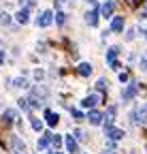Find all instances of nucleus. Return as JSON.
Returning a JSON list of instances; mask_svg holds the SVG:
<instances>
[{
	"mask_svg": "<svg viewBox=\"0 0 147 154\" xmlns=\"http://www.w3.org/2000/svg\"><path fill=\"white\" fill-rule=\"evenodd\" d=\"M83 22H85V26H90V28H98V22H100V7L94 5L90 11H85V13H83Z\"/></svg>",
	"mask_w": 147,
	"mask_h": 154,
	"instance_id": "1",
	"label": "nucleus"
},
{
	"mask_svg": "<svg viewBox=\"0 0 147 154\" xmlns=\"http://www.w3.org/2000/svg\"><path fill=\"white\" fill-rule=\"evenodd\" d=\"M34 24L39 26V28H49V26L53 24V11H51V9H43L39 15H36Z\"/></svg>",
	"mask_w": 147,
	"mask_h": 154,
	"instance_id": "2",
	"label": "nucleus"
},
{
	"mask_svg": "<svg viewBox=\"0 0 147 154\" xmlns=\"http://www.w3.org/2000/svg\"><path fill=\"white\" fill-rule=\"evenodd\" d=\"M115 7H117V0H104V2L100 5V17L111 19L113 13H115Z\"/></svg>",
	"mask_w": 147,
	"mask_h": 154,
	"instance_id": "3",
	"label": "nucleus"
},
{
	"mask_svg": "<svg viewBox=\"0 0 147 154\" xmlns=\"http://www.w3.org/2000/svg\"><path fill=\"white\" fill-rule=\"evenodd\" d=\"M30 17H32V9H28V7H22L19 11H17L15 15H13V19L19 26H26V24H30Z\"/></svg>",
	"mask_w": 147,
	"mask_h": 154,
	"instance_id": "4",
	"label": "nucleus"
},
{
	"mask_svg": "<svg viewBox=\"0 0 147 154\" xmlns=\"http://www.w3.org/2000/svg\"><path fill=\"white\" fill-rule=\"evenodd\" d=\"M124 28H126V17L124 15H113L111 17V24H109V30L119 34V32H124Z\"/></svg>",
	"mask_w": 147,
	"mask_h": 154,
	"instance_id": "5",
	"label": "nucleus"
},
{
	"mask_svg": "<svg viewBox=\"0 0 147 154\" xmlns=\"http://www.w3.org/2000/svg\"><path fill=\"white\" fill-rule=\"evenodd\" d=\"M98 103H102V94L100 92H94V94L85 96V99H81V107H85V109H94Z\"/></svg>",
	"mask_w": 147,
	"mask_h": 154,
	"instance_id": "6",
	"label": "nucleus"
},
{
	"mask_svg": "<svg viewBox=\"0 0 147 154\" xmlns=\"http://www.w3.org/2000/svg\"><path fill=\"white\" fill-rule=\"evenodd\" d=\"M30 96H34V99H39V101H47V96H49V88L39 84V86H32L30 88Z\"/></svg>",
	"mask_w": 147,
	"mask_h": 154,
	"instance_id": "7",
	"label": "nucleus"
},
{
	"mask_svg": "<svg viewBox=\"0 0 147 154\" xmlns=\"http://www.w3.org/2000/svg\"><path fill=\"white\" fill-rule=\"evenodd\" d=\"M85 118L90 120V124H92V126H100V124L104 122V113H102V111H98V109H90Z\"/></svg>",
	"mask_w": 147,
	"mask_h": 154,
	"instance_id": "8",
	"label": "nucleus"
},
{
	"mask_svg": "<svg viewBox=\"0 0 147 154\" xmlns=\"http://www.w3.org/2000/svg\"><path fill=\"white\" fill-rule=\"evenodd\" d=\"M137 94H139V88H137V82L132 79L130 84H128V86L124 88V92H122V99H124V101H132Z\"/></svg>",
	"mask_w": 147,
	"mask_h": 154,
	"instance_id": "9",
	"label": "nucleus"
},
{
	"mask_svg": "<svg viewBox=\"0 0 147 154\" xmlns=\"http://www.w3.org/2000/svg\"><path fill=\"white\" fill-rule=\"evenodd\" d=\"M119 51H122V47L119 45H111V47H109L107 49V64H111V62H115L117 60V58H119Z\"/></svg>",
	"mask_w": 147,
	"mask_h": 154,
	"instance_id": "10",
	"label": "nucleus"
},
{
	"mask_svg": "<svg viewBox=\"0 0 147 154\" xmlns=\"http://www.w3.org/2000/svg\"><path fill=\"white\" fill-rule=\"evenodd\" d=\"M64 146H66L68 154H77V150H79V146H77V139L72 137V135H66V137H64Z\"/></svg>",
	"mask_w": 147,
	"mask_h": 154,
	"instance_id": "11",
	"label": "nucleus"
},
{
	"mask_svg": "<svg viewBox=\"0 0 147 154\" xmlns=\"http://www.w3.org/2000/svg\"><path fill=\"white\" fill-rule=\"evenodd\" d=\"M51 137H53V133H43V137L39 139V141H36V148H39V150H47L49 146H51Z\"/></svg>",
	"mask_w": 147,
	"mask_h": 154,
	"instance_id": "12",
	"label": "nucleus"
},
{
	"mask_svg": "<svg viewBox=\"0 0 147 154\" xmlns=\"http://www.w3.org/2000/svg\"><path fill=\"white\" fill-rule=\"evenodd\" d=\"M92 71H94V69H92V64H90V62H85V60L77 64V75H79V77H90V75H92Z\"/></svg>",
	"mask_w": 147,
	"mask_h": 154,
	"instance_id": "13",
	"label": "nucleus"
},
{
	"mask_svg": "<svg viewBox=\"0 0 147 154\" xmlns=\"http://www.w3.org/2000/svg\"><path fill=\"white\" fill-rule=\"evenodd\" d=\"M11 148H13V154H26V143L19 137H13L11 139Z\"/></svg>",
	"mask_w": 147,
	"mask_h": 154,
	"instance_id": "14",
	"label": "nucleus"
},
{
	"mask_svg": "<svg viewBox=\"0 0 147 154\" xmlns=\"http://www.w3.org/2000/svg\"><path fill=\"white\" fill-rule=\"evenodd\" d=\"M45 120H47V126H56L58 122H60V116L56 113V111H51V109H45Z\"/></svg>",
	"mask_w": 147,
	"mask_h": 154,
	"instance_id": "15",
	"label": "nucleus"
},
{
	"mask_svg": "<svg viewBox=\"0 0 147 154\" xmlns=\"http://www.w3.org/2000/svg\"><path fill=\"white\" fill-rule=\"evenodd\" d=\"M0 26L11 28V26H13V15L7 13V11H0Z\"/></svg>",
	"mask_w": 147,
	"mask_h": 154,
	"instance_id": "16",
	"label": "nucleus"
},
{
	"mask_svg": "<svg viewBox=\"0 0 147 154\" xmlns=\"http://www.w3.org/2000/svg\"><path fill=\"white\" fill-rule=\"evenodd\" d=\"M13 88H22V90H28L30 88V82L26 79V77H15V79H11Z\"/></svg>",
	"mask_w": 147,
	"mask_h": 154,
	"instance_id": "17",
	"label": "nucleus"
},
{
	"mask_svg": "<svg viewBox=\"0 0 147 154\" xmlns=\"http://www.w3.org/2000/svg\"><path fill=\"white\" fill-rule=\"evenodd\" d=\"M66 17H68V15H66V13H64V11L60 9L58 13H53V24H56V26H60V28H62V26L66 24Z\"/></svg>",
	"mask_w": 147,
	"mask_h": 154,
	"instance_id": "18",
	"label": "nucleus"
},
{
	"mask_svg": "<svg viewBox=\"0 0 147 154\" xmlns=\"http://www.w3.org/2000/svg\"><path fill=\"white\" fill-rule=\"evenodd\" d=\"M124 135H126V133H124L122 128H115V126H113V128H111V133H109L107 137L111 139V141H119V139H124Z\"/></svg>",
	"mask_w": 147,
	"mask_h": 154,
	"instance_id": "19",
	"label": "nucleus"
},
{
	"mask_svg": "<svg viewBox=\"0 0 147 154\" xmlns=\"http://www.w3.org/2000/svg\"><path fill=\"white\" fill-rule=\"evenodd\" d=\"M2 120H4L7 124H13V122L17 120V111H15V109H7V111L2 113Z\"/></svg>",
	"mask_w": 147,
	"mask_h": 154,
	"instance_id": "20",
	"label": "nucleus"
},
{
	"mask_svg": "<svg viewBox=\"0 0 147 154\" xmlns=\"http://www.w3.org/2000/svg\"><path fill=\"white\" fill-rule=\"evenodd\" d=\"M96 92H100V94H104L107 92V88H109V82L104 79V77H98V79H96Z\"/></svg>",
	"mask_w": 147,
	"mask_h": 154,
	"instance_id": "21",
	"label": "nucleus"
},
{
	"mask_svg": "<svg viewBox=\"0 0 147 154\" xmlns=\"http://www.w3.org/2000/svg\"><path fill=\"white\" fill-rule=\"evenodd\" d=\"M128 122H130L132 126L139 124V107H132L130 111H128Z\"/></svg>",
	"mask_w": 147,
	"mask_h": 154,
	"instance_id": "22",
	"label": "nucleus"
},
{
	"mask_svg": "<svg viewBox=\"0 0 147 154\" xmlns=\"http://www.w3.org/2000/svg\"><path fill=\"white\" fill-rule=\"evenodd\" d=\"M30 128H32V131H43V120L30 116Z\"/></svg>",
	"mask_w": 147,
	"mask_h": 154,
	"instance_id": "23",
	"label": "nucleus"
},
{
	"mask_svg": "<svg viewBox=\"0 0 147 154\" xmlns=\"http://www.w3.org/2000/svg\"><path fill=\"white\" fill-rule=\"evenodd\" d=\"M115 116H117V107L111 105V107L107 109V113H104V120H107V122H113V120H115Z\"/></svg>",
	"mask_w": 147,
	"mask_h": 154,
	"instance_id": "24",
	"label": "nucleus"
},
{
	"mask_svg": "<svg viewBox=\"0 0 147 154\" xmlns=\"http://www.w3.org/2000/svg\"><path fill=\"white\" fill-rule=\"evenodd\" d=\"M32 75H34V79H36V82H43L45 77H47V73H45L41 66H39V69H34V71H32Z\"/></svg>",
	"mask_w": 147,
	"mask_h": 154,
	"instance_id": "25",
	"label": "nucleus"
},
{
	"mask_svg": "<svg viewBox=\"0 0 147 154\" xmlns=\"http://www.w3.org/2000/svg\"><path fill=\"white\" fill-rule=\"evenodd\" d=\"M137 32H139V28H137V26L128 28V30H126V41H134V38H137Z\"/></svg>",
	"mask_w": 147,
	"mask_h": 154,
	"instance_id": "26",
	"label": "nucleus"
},
{
	"mask_svg": "<svg viewBox=\"0 0 147 154\" xmlns=\"http://www.w3.org/2000/svg\"><path fill=\"white\" fill-rule=\"evenodd\" d=\"M70 113H72V118H75V120H85V113L79 111V109H70Z\"/></svg>",
	"mask_w": 147,
	"mask_h": 154,
	"instance_id": "27",
	"label": "nucleus"
},
{
	"mask_svg": "<svg viewBox=\"0 0 147 154\" xmlns=\"http://www.w3.org/2000/svg\"><path fill=\"white\" fill-rule=\"evenodd\" d=\"M72 137H75V139H79V141H83V139H87V135L81 131V128H77L75 131V135H72Z\"/></svg>",
	"mask_w": 147,
	"mask_h": 154,
	"instance_id": "28",
	"label": "nucleus"
},
{
	"mask_svg": "<svg viewBox=\"0 0 147 154\" xmlns=\"http://www.w3.org/2000/svg\"><path fill=\"white\" fill-rule=\"evenodd\" d=\"M60 143H62V137H60V135H53V137H51V146H53V148H58Z\"/></svg>",
	"mask_w": 147,
	"mask_h": 154,
	"instance_id": "29",
	"label": "nucleus"
},
{
	"mask_svg": "<svg viewBox=\"0 0 147 154\" xmlns=\"http://www.w3.org/2000/svg\"><path fill=\"white\" fill-rule=\"evenodd\" d=\"M109 69H111V71H119V69H122V64H119V60H115V62H111V64H109Z\"/></svg>",
	"mask_w": 147,
	"mask_h": 154,
	"instance_id": "30",
	"label": "nucleus"
},
{
	"mask_svg": "<svg viewBox=\"0 0 147 154\" xmlns=\"http://www.w3.org/2000/svg\"><path fill=\"white\" fill-rule=\"evenodd\" d=\"M128 79H130V73H119V82L122 84H126Z\"/></svg>",
	"mask_w": 147,
	"mask_h": 154,
	"instance_id": "31",
	"label": "nucleus"
},
{
	"mask_svg": "<svg viewBox=\"0 0 147 154\" xmlns=\"http://www.w3.org/2000/svg\"><path fill=\"white\" fill-rule=\"evenodd\" d=\"M107 148H109V150H115V148H117V141H111V139H109V143H107Z\"/></svg>",
	"mask_w": 147,
	"mask_h": 154,
	"instance_id": "32",
	"label": "nucleus"
},
{
	"mask_svg": "<svg viewBox=\"0 0 147 154\" xmlns=\"http://www.w3.org/2000/svg\"><path fill=\"white\" fill-rule=\"evenodd\" d=\"M124 2H126L128 7H137V5H139V0H124Z\"/></svg>",
	"mask_w": 147,
	"mask_h": 154,
	"instance_id": "33",
	"label": "nucleus"
},
{
	"mask_svg": "<svg viewBox=\"0 0 147 154\" xmlns=\"http://www.w3.org/2000/svg\"><path fill=\"white\" fill-rule=\"evenodd\" d=\"M4 60H7V56H4V51L0 49V64H4Z\"/></svg>",
	"mask_w": 147,
	"mask_h": 154,
	"instance_id": "34",
	"label": "nucleus"
},
{
	"mask_svg": "<svg viewBox=\"0 0 147 154\" xmlns=\"http://www.w3.org/2000/svg\"><path fill=\"white\" fill-rule=\"evenodd\" d=\"M141 69L147 71V58H143V60H141Z\"/></svg>",
	"mask_w": 147,
	"mask_h": 154,
	"instance_id": "35",
	"label": "nucleus"
},
{
	"mask_svg": "<svg viewBox=\"0 0 147 154\" xmlns=\"http://www.w3.org/2000/svg\"><path fill=\"white\" fill-rule=\"evenodd\" d=\"M83 2H90V5H98V0H83Z\"/></svg>",
	"mask_w": 147,
	"mask_h": 154,
	"instance_id": "36",
	"label": "nucleus"
},
{
	"mask_svg": "<svg viewBox=\"0 0 147 154\" xmlns=\"http://www.w3.org/2000/svg\"><path fill=\"white\" fill-rule=\"evenodd\" d=\"M145 41H147V30H145Z\"/></svg>",
	"mask_w": 147,
	"mask_h": 154,
	"instance_id": "37",
	"label": "nucleus"
},
{
	"mask_svg": "<svg viewBox=\"0 0 147 154\" xmlns=\"http://www.w3.org/2000/svg\"><path fill=\"white\" fill-rule=\"evenodd\" d=\"M53 154H62V152H53Z\"/></svg>",
	"mask_w": 147,
	"mask_h": 154,
	"instance_id": "38",
	"label": "nucleus"
},
{
	"mask_svg": "<svg viewBox=\"0 0 147 154\" xmlns=\"http://www.w3.org/2000/svg\"><path fill=\"white\" fill-rule=\"evenodd\" d=\"M145 58H147V49H145Z\"/></svg>",
	"mask_w": 147,
	"mask_h": 154,
	"instance_id": "39",
	"label": "nucleus"
},
{
	"mask_svg": "<svg viewBox=\"0 0 147 154\" xmlns=\"http://www.w3.org/2000/svg\"><path fill=\"white\" fill-rule=\"evenodd\" d=\"M45 154H53V152H45Z\"/></svg>",
	"mask_w": 147,
	"mask_h": 154,
	"instance_id": "40",
	"label": "nucleus"
},
{
	"mask_svg": "<svg viewBox=\"0 0 147 154\" xmlns=\"http://www.w3.org/2000/svg\"><path fill=\"white\" fill-rule=\"evenodd\" d=\"M145 109H147V103H145Z\"/></svg>",
	"mask_w": 147,
	"mask_h": 154,
	"instance_id": "41",
	"label": "nucleus"
}]
</instances>
